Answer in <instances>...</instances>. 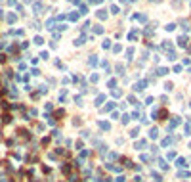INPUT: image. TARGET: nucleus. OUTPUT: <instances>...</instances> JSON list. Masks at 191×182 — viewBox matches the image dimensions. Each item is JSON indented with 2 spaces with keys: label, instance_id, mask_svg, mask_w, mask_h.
Listing matches in <instances>:
<instances>
[{
  "label": "nucleus",
  "instance_id": "f257e3e1",
  "mask_svg": "<svg viewBox=\"0 0 191 182\" xmlns=\"http://www.w3.org/2000/svg\"><path fill=\"white\" fill-rule=\"evenodd\" d=\"M145 86H147V81H140V82H136V85H134V90L140 92V90H143Z\"/></svg>",
  "mask_w": 191,
  "mask_h": 182
},
{
  "label": "nucleus",
  "instance_id": "f03ea898",
  "mask_svg": "<svg viewBox=\"0 0 191 182\" xmlns=\"http://www.w3.org/2000/svg\"><path fill=\"white\" fill-rule=\"evenodd\" d=\"M180 123H182V119H180V117H172L170 125H168V130H172V129L176 127V125H180Z\"/></svg>",
  "mask_w": 191,
  "mask_h": 182
},
{
  "label": "nucleus",
  "instance_id": "7ed1b4c3",
  "mask_svg": "<svg viewBox=\"0 0 191 182\" xmlns=\"http://www.w3.org/2000/svg\"><path fill=\"white\" fill-rule=\"evenodd\" d=\"M99 129H101V130H109V129H111V125H109L107 121H99Z\"/></svg>",
  "mask_w": 191,
  "mask_h": 182
},
{
  "label": "nucleus",
  "instance_id": "20e7f679",
  "mask_svg": "<svg viewBox=\"0 0 191 182\" xmlns=\"http://www.w3.org/2000/svg\"><path fill=\"white\" fill-rule=\"evenodd\" d=\"M178 46H182V48L187 46V38H185V36H180V38H178Z\"/></svg>",
  "mask_w": 191,
  "mask_h": 182
},
{
  "label": "nucleus",
  "instance_id": "39448f33",
  "mask_svg": "<svg viewBox=\"0 0 191 182\" xmlns=\"http://www.w3.org/2000/svg\"><path fill=\"white\" fill-rule=\"evenodd\" d=\"M147 146V140H140V142H136V150H141Z\"/></svg>",
  "mask_w": 191,
  "mask_h": 182
},
{
  "label": "nucleus",
  "instance_id": "423d86ee",
  "mask_svg": "<svg viewBox=\"0 0 191 182\" xmlns=\"http://www.w3.org/2000/svg\"><path fill=\"white\" fill-rule=\"evenodd\" d=\"M105 17H107V13H105V10H99V12H97V19H101V21H103Z\"/></svg>",
  "mask_w": 191,
  "mask_h": 182
},
{
  "label": "nucleus",
  "instance_id": "0eeeda50",
  "mask_svg": "<svg viewBox=\"0 0 191 182\" xmlns=\"http://www.w3.org/2000/svg\"><path fill=\"white\" fill-rule=\"evenodd\" d=\"M97 63V60H96V56H90V60H88V65H90V67H94Z\"/></svg>",
  "mask_w": 191,
  "mask_h": 182
},
{
  "label": "nucleus",
  "instance_id": "6e6552de",
  "mask_svg": "<svg viewBox=\"0 0 191 182\" xmlns=\"http://www.w3.org/2000/svg\"><path fill=\"white\" fill-rule=\"evenodd\" d=\"M67 17H69L71 21H77V19H78V13H77V12H73V13H69Z\"/></svg>",
  "mask_w": 191,
  "mask_h": 182
},
{
  "label": "nucleus",
  "instance_id": "1a4fd4ad",
  "mask_svg": "<svg viewBox=\"0 0 191 182\" xmlns=\"http://www.w3.org/2000/svg\"><path fill=\"white\" fill-rule=\"evenodd\" d=\"M103 102H105V96H97L96 98V105H101Z\"/></svg>",
  "mask_w": 191,
  "mask_h": 182
},
{
  "label": "nucleus",
  "instance_id": "9d476101",
  "mask_svg": "<svg viewBox=\"0 0 191 182\" xmlns=\"http://www.w3.org/2000/svg\"><path fill=\"white\" fill-rule=\"evenodd\" d=\"M149 136H151V140H155V138L159 136V130H157V129H151V132H149Z\"/></svg>",
  "mask_w": 191,
  "mask_h": 182
},
{
  "label": "nucleus",
  "instance_id": "9b49d317",
  "mask_svg": "<svg viewBox=\"0 0 191 182\" xmlns=\"http://www.w3.org/2000/svg\"><path fill=\"white\" fill-rule=\"evenodd\" d=\"M157 73H159V75H166V73H168V69H166V67H159V69H157Z\"/></svg>",
  "mask_w": 191,
  "mask_h": 182
},
{
  "label": "nucleus",
  "instance_id": "f8f14e48",
  "mask_svg": "<svg viewBox=\"0 0 191 182\" xmlns=\"http://www.w3.org/2000/svg\"><path fill=\"white\" fill-rule=\"evenodd\" d=\"M176 165H178V167H187V165H185V159H178V161H176Z\"/></svg>",
  "mask_w": 191,
  "mask_h": 182
},
{
  "label": "nucleus",
  "instance_id": "ddd939ff",
  "mask_svg": "<svg viewBox=\"0 0 191 182\" xmlns=\"http://www.w3.org/2000/svg\"><path fill=\"white\" fill-rule=\"evenodd\" d=\"M126 56H128V60H132V56H134V50L128 48V50H126Z\"/></svg>",
  "mask_w": 191,
  "mask_h": 182
},
{
  "label": "nucleus",
  "instance_id": "4468645a",
  "mask_svg": "<svg viewBox=\"0 0 191 182\" xmlns=\"http://www.w3.org/2000/svg\"><path fill=\"white\" fill-rule=\"evenodd\" d=\"M128 38H130V40H136V38H138V33H136V31H134V33H130Z\"/></svg>",
  "mask_w": 191,
  "mask_h": 182
},
{
  "label": "nucleus",
  "instance_id": "2eb2a0df",
  "mask_svg": "<svg viewBox=\"0 0 191 182\" xmlns=\"http://www.w3.org/2000/svg\"><path fill=\"white\" fill-rule=\"evenodd\" d=\"M40 10H42V4H38V2H36V4H35V12H36V13H40Z\"/></svg>",
  "mask_w": 191,
  "mask_h": 182
},
{
  "label": "nucleus",
  "instance_id": "dca6fc26",
  "mask_svg": "<svg viewBox=\"0 0 191 182\" xmlns=\"http://www.w3.org/2000/svg\"><path fill=\"white\" fill-rule=\"evenodd\" d=\"M121 121H122L124 125H126V123H130V115H122V119H121Z\"/></svg>",
  "mask_w": 191,
  "mask_h": 182
},
{
  "label": "nucleus",
  "instance_id": "f3484780",
  "mask_svg": "<svg viewBox=\"0 0 191 182\" xmlns=\"http://www.w3.org/2000/svg\"><path fill=\"white\" fill-rule=\"evenodd\" d=\"M117 71H119V75L124 73V65H117Z\"/></svg>",
  "mask_w": 191,
  "mask_h": 182
},
{
  "label": "nucleus",
  "instance_id": "a211bd4d",
  "mask_svg": "<svg viewBox=\"0 0 191 182\" xmlns=\"http://www.w3.org/2000/svg\"><path fill=\"white\" fill-rule=\"evenodd\" d=\"M107 85H109V88H115V85H117V81H115V79H111V81L107 82Z\"/></svg>",
  "mask_w": 191,
  "mask_h": 182
},
{
  "label": "nucleus",
  "instance_id": "6ab92c4d",
  "mask_svg": "<svg viewBox=\"0 0 191 182\" xmlns=\"http://www.w3.org/2000/svg\"><path fill=\"white\" fill-rule=\"evenodd\" d=\"M113 96H115V98H119V96H122V90H113Z\"/></svg>",
  "mask_w": 191,
  "mask_h": 182
},
{
  "label": "nucleus",
  "instance_id": "aec40b11",
  "mask_svg": "<svg viewBox=\"0 0 191 182\" xmlns=\"http://www.w3.org/2000/svg\"><path fill=\"white\" fill-rule=\"evenodd\" d=\"M185 134H191V123L185 125Z\"/></svg>",
  "mask_w": 191,
  "mask_h": 182
},
{
  "label": "nucleus",
  "instance_id": "412c9836",
  "mask_svg": "<svg viewBox=\"0 0 191 182\" xmlns=\"http://www.w3.org/2000/svg\"><path fill=\"white\" fill-rule=\"evenodd\" d=\"M113 105H115V104H107V105L103 107V111H111V109H113Z\"/></svg>",
  "mask_w": 191,
  "mask_h": 182
},
{
  "label": "nucleus",
  "instance_id": "4be33fe9",
  "mask_svg": "<svg viewBox=\"0 0 191 182\" xmlns=\"http://www.w3.org/2000/svg\"><path fill=\"white\" fill-rule=\"evenodd\" d=\"M84 40H86V36H80V38H77V42H75V44H82Z\"/></svg>",
  "mask_w": 191,
  "mask_h": 182
},
{
  "label": "nucleus",
  "instance_id": "5701e85b",
  "mask_svg": "<svg viewBox=\"0 0 191 182\" xmlns=\"http://www.w3.org/2000/svg\"><path fill=\"white\" fill-rule=\"evenodd\" d=\"M121 50H122V46H121V44H117V46L113 48V52H115V54H117V52H121Z\"/></svg>",
  "mask_w": 191,
  "mask_h": 182
},
{
  "label": "nucleus",
  "instance_id": "b1692460",
  "mask_svg": "<svg viewBox=\"0 0 191 182\" xmlns=\"http://www.w3.org/2000/svg\"><path fill=\"white\" fill-rule=\"evenodd\" d=\"M55 115H57V117H63V115H65V111H63V109H57V113H55Z\"/></svg>",
  "mask_w": 191,
  "mask_h": 182
},
{
  "label": "nucleus",
  "instance_id": "393cba45",
  "mask_svg": "<svg viewBox=\"0 0 191 182\" xmlns=\"http://www.w3.org/2000/svg\"><path fill=\"white\" fill-rule=\"evenodd\" d=\"M174 27H176L174 23H170V25H166V31H174Z\"/></svg>",
  "mask_w": 191,
  "mask_h": 182
},
{
  "label": "nucleus",
  "instance_id": "a878e982",
  "mask_svg": "<svg viewBox=\"0 0 191 182\" xmlns=\"http://www.w3.org/2000/svg\"><path fill=\"white\" fill-rule=\"evenodd\" d=\"M111 46V40H103V48H109Z\"/></svg>",
  "mask_w": 191,
  "mask_h": 182
},
{
  "label": "nucleus",
  "instance_id": "bb28decb",
  "mask_svg": "<svg viewBox=\"0 0 191 182\" xmlns=\"http://www.w3.org/2000/svg\"><path fill=\"white\" fill-rule=\"evenodd\" d=\"M168 60H176V54L174 52H168Z\"/></svg>",
  "mask_w": 191,
  "mask_h": 182
},
{
  "label": "nucleus",
  "instance_id": "cd10ccee",
  "mask_svg": "<svg viewBox=\"0 0 191 182\" xmlns=\"http://www.w3.org/2000/svg\"><path fill=\"white\" fill-rule=\"evenodd\" d=\"M75 102H77L78 105H82V98H80V96H77V98H75Z\"/></svg>",
  "mask_w": 191,
  "mask_h": 182
},
{
  "label": "nucleus",
  "instance_id": "c85d7f7f",
  "mask_svg": "<svg viewBox=\"0 0 191 182\" xmlns=\"http://www.w3.org/2000/svg\"><path fill=\"white\" fill-rule=\"evenodd\" d=\"M130 136H138V129H132L130 130Z\"/></svg>",
  "mask_w": 191,
  "mask_h": 182
},
{
  "label": "nucleus",
  "instance_id": "c756f323",
  "mask_svg": "<svg viewBox=\"0 0 191 182\" xmlns=\"http://www.w3.org/2000/svg\"><path fill=\"white\" fill-rule=\"evenodd\" d=\"M178 176H180V178H185V176H187V173H185V171H182V173H178Z\"/></svg>",
  "mask_w": 191,
  "mask_h": 182
},
{
  "label": "nucleus",
  "instance_id": "7c9ffc66",
  "mask_svg": "<svg viewBox=\"0 0 191 182\" xmlns=\"http://www.w3.org/2000/svg\"><path fill=\"white\" fill-rule=\"evenodd\" d=\"M151 2H160V0H151Z\"/></svg>",
  "mask_w": 191,
  "mask_h": 182
}]
</instances>
